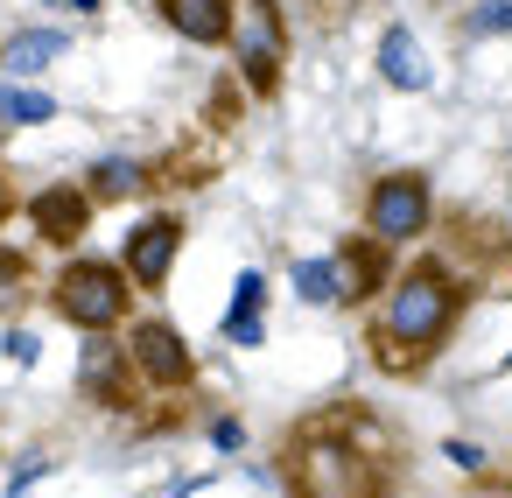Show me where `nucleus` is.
I'll return each mask as SVG.
<instances>
[{"label":"nucleus","instance_id":"nucleus-1","mask_svg":"<svg viewBox=\"0 0 512 498\" xmlns=\"http://www.w3.org/2000/svg\"><path fill=\"white\" fill-rule=\"evenodd\" d=\"M463 302H470V288H463V274H456L442 253H428V260H414V267H400V274H393V288L372 302V323H365L372 365H379V372H393V379L428 372V365L442 358V344L456 337Z\"/></svg>","mask_w":512,"mask_h":498},{"label":"nucleus","instance_id":"nucleus-2","mask_svg":"<svg viewBox=\"0 0 512 498\" xmlns=\"http://www.w3.org/2000/svg\"><path fill=\"white\" fill-rule=\"evenodd\" d=\"M134 274L120 267V260H71V267H57V281H50V309L71 323V330H120L127 323V309H134Z\"/></svg>","mask_w":512,"mask_h":498},{"label":"nucleus","instance_id":"nucleus-3","mask_svg":"<svg viewBox=\"0 0 512 498\" xmlns=\"http://www.w3.org/2000/svg\"><path fill=\"white\" fill-rule=\"evenodd\" d=\"M225 50H232V71L253 99H281V78H288V15H281V0H239Z\"/></svg>","mask_w":512,"mask_h":498},{"label":"nucleus","instance_id":"nucleus-4","mask_svg":"<svg viewBox=\"0 0 512 498\" xmlns=\"http://www.w3.org/2000/svg\"><path fill=\"white\" fill-rule=\"evenodd\" d=\"M358 218H365V232L386 239V246H421V239L435 232V183H428L421 169H386V176H372Z\"/></svg>","mask_w":512,"mask_h":498},{"label":"nucleus","instance_id":"nucleus-5","mask_svg":"<svg viewBox=\"0 0 512 498\" xmlns=\"http://www.w3.org/2000/svg\"><path fill=\"white\" fill-rule=\"evenodd\" d=\"M127 358H134L141 386H155V393H183V386L197 379V351H190V337H183L169 316L127 323Z\"/></svg>","mask_w":512,"mask_h":498},{"label":"nucleus","instance_id":"nucleus-6","mask_svg":"<svg viewBox=\"0 0 512 498\" xmlns=\"http://www.w3.org/2000/svg\"><path fill=\"white\" fill-rule=\"evenodd\" d=\"M176 260H183V218H176V211H148V218L127 232L120 267L134 274L141 295H155V288H169V267H176Z\"/></svg>","mask_w":512,"mask_h":498},{"label":"nucleus","instance_id":"nucleus-7","mask_svg":"<svg viewBox=\"0 0 512 498\" xmlns=\"http://www.w3.org/2000/svg\"><path fill=\"white\" fill-rule=\"evenodd\" d=\"M134 358H127V344H113V330H92V344H85V358H78V386H85V400L92 407H127V393H134Z\"/></svg>","mask_w":512,"mask_h":498},{"label":"nucleus","instance_id":"nucleus-8","mask_svg":"<svg viewBox=\"0 0 512 498\" xmlns=\"http://www.w3.org/2000/svg\"><path fill=\"white\" fill-rule=\"evenodd\" d=\"M337 274H344V309H365V302H379L393 288V246L358 232V239L337 246Z\"/></svg>","mask_w":512,"mask_h":498},{"label":"nucleus","instance_id":"nucleus-9","mask_svg":"<svg viewBox=\"0 0 512 498\" xmlns=\"http://www.w3.org/2000/svg\"><path fill=\"white\" fill-rule=\"evenodd\" d=\"M155 15L183 36V43H197V50H218V43H232V0H155Z\"/></svg>","mask_w":512,"mask_h":498},{"label":"nucleus","instance_id":"nucleus-10","mask_svg":"<svg viewBox=\"0 0 512 498\" xmlns=\"http://www.w3.org/2000/svg\"><path fill=\"white\" fill-rule=\"evenodd\" d=\"M29 218H36V232H43L50 246H71V239H85V225H92V190H85V183L43 190V197L29 204Z\"/></svg>","mask_w":512,"mask_h":498},{"label":"nucleus","instance_id":"nucleus-11","mask_svg":"<svg viewBox=\"0 0 512 498\" xmlns=\"http://www.w3.org/2000/svg\"><path fill=\"white\" fill-rule=\"evenodd\" d=\"M64 50H71L64 29H15L8 43H0V78H43Z\"/></svg>","mask_w":512,"mask_h":498},{"label":"nucleus","instance_id":"nucleus-12","mask_svg":"<svg viewBox=\"0 0 512 498\" xmlns=\"http://www.w3.org/2000/svg\"><path fill=\"white\" fill-rule=\"evenodd\" d=\"M379 78L393 85V92H428V57H421V43L407 36V29H386L379 36Z\"/></svg>","mask_w":512,"mask_h":498},{"label":"nucleus","instance_id":"nucleus-13","mask_svg":"<svg viewBox=\"0 0 512 498\" xmlns=\"http://www.w3.org/2000/svg\"><path fill=\"white\" fill-rule=\"evenodd\" d=\"M85 190H92V204H127V197L148 190V169H141L134 155H106V162H92Z\"/></svg>","mask_w":512,"mask_h":498},{"label":"nucleus","instance_id":"nucleus-14","mask_svg":"<svg viewBox=\"0 0 512 498\" xmlns=\"http://www.w3.org/2000/svg\"><path fill=\"white\" fill-rule=\"evenodd\" d=\"M295 295L309 302V309H330V302H344V274H337V253H309V260H295Z\"/></svg>","mask_w":512,"mask_h":498},{"label":"nucleus","instance_id":"nucleus-15","mask_svg":"<svg viewBox=\"0 0 512 498\" xmlns=\"http://www.w3.org/2000/svg\"><path fill=\"white\" fill-rule=\"evenodd\" d=\"M0 120H8V127H43V120H57V99L29 92L22 78H0Z\"/></svg>","mask_w":512,"mask_h":498},{"label":"nucleus","instance_id":"nucleus-16","mask_svg":"<svg viewBox=\"0 0 512 498\" xmlns=\"http://www.w3.org/2000/svg\"><path fill=\"white\" fill-rule=\"evenodd\" d=\"M218 344H239V351H253V344H267V309H246V302H225V316H218Z\"/></svg>","mask_w":512,"mask_h":498},{"label":"nucleus","instance_id":"nucleus-17","mask_svg":"<svg viewBox=\"0 0 512 498\" xmlns=\"http://www.w3.org/2000/svg\"><path fill=\"white\" fill-rule=\"evenodd\" d=\"M442 456H449L463 477H484V470H491V449H484V442H470V435H449V442H442Z\"/></svg>","mask_w":512,"mask_h":498},{"label":"nucleus","instance_id":"nucleus-18","mask_svg":"<svg viewBox=\"0 0 512 498\" xmlns=\"http://www.w3.org/2000/svg\"><path fill=\"white\" fill-rule=\"evenodd\" d=\"M463 29L470 36H512V0H484V8H470Z\"/></svg>","mask_w":512,"mask_h":498},{"label":"nucleus","instance_id":"nucleus-19","mask_svg":"<svg viewBox=\"0 0 512 498\" xmlns=\"http://www.w3.org/2000/svg\"><path fill=\"white\" fill-rule=\"evenodd\" d=\"M204 435H211V449H218V456H239V449H246V421H232V414H211V421H204Z\"/></svg>","mask_w":512,"mask_h":498},{"label":"nucleus","instance_id":"nucleus-20","mask_svg":"<svg viewBox=\"0 0 512 498\" xmlns=\"http://www.w3.org/2000/svg\"><path fill=\"white\" fill-rule=\"evenodd\" d=\"M36 477H50V456H29V463L8 477V498H29V484H36Z\"/></svg>","mask_w":512,"mask_h":498},{"label":"nucleus","instance_id":"nucleus-21","mask_svg":"<svg viewBox=\"0 0 512 498\" xmlns=\"http://www.w3.org/2000/svg\"><path fill=\"white\" fill-rule=\"evenodd\" d=\"M15 281H22V253H0V309H8Z\"/></svg>","mask_w":512,"mask_h":498},{"label":"nucleus","instance_id":"nucleus-22","mask_svg":"<svg viewBox=\"0 0 512 498\" xmlns=\"http://www.w3.org/2000/svg\"><path fill=\"white\" fill-rule=\"evenodd\" d=\"M8 358L29 365V358H36V337H29V330H8Z\"/></svg>","mask_w":512,"mask_h":498},{"label":"nucleus","instance_id":"nucleus-23","mask_svg":"<svg viewBox=\"0 0 512 498\" xmlns=\"http://www.w3.org/2000/svg\"><path fill=\"white\" fill-rule=\"evenodd\" d=\"M0 218H8V183H0Z\"/></svg>","mask_w":512,"mask_h":498},{"label":"nucleus","instance_id":"nucleus-24","mask_svg":"<svg viewBox=\"0 0 512 498\" xmlns=\"http://www.w3.org/2000/svg\"><path fill=\"white\" fill-rule=\"evenodd\" d=\"M295 498H316V491H295Z\"/></svg>","mask_w":512,"mask_h":498}]
</instances>
